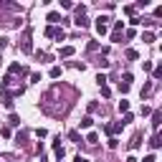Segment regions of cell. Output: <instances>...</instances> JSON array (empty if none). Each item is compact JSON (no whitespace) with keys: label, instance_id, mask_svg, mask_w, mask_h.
<instances>
[{"label":"cell","instance_id":"obj_1","mask_svg":"<svg viewBox=\"0 0 162 162\" xmlns=\"http://www.w3.org/2000/svg\"><path fill=\"white\" fill-rule=\"evenodd\" d=\"M20 51L23 53H31L33 51V43H31V28L23 31V40H20Z\"/></svg>","mask_w":162,"mask_h":162},{"label":"cell","instance_id":"obj_2","mask_svg":"<svg viewBox=\"0 0 162 162\" xmlns=\"http://www.w3.org/2000/svg\"><path fill=\"white\" fill-rule=\"evenodd\" d=\"M46 36L48 38H53V36L56 38H64V28H46Z\"/></svg>","mask_w":162,"mask_h":162},{"label":"cell","instance_id":"obj_3","mask_svg":"<svg viewBox=\"0 0 162 162\" xmlns=\"http://www.w3.org/2000/svg\"><path fill=\"white\" fill-rule=\"evenodd\" d=\"M152 89H155V81H147L145 89H142V96H150V94H152Z\"/></svg>","mask_w":162,"mask_h":162},{"label":"cell","instance_id":"obj_4","mask_svg":"<svg viewBox=\"0 0 162 162\" xmlns=\"http://www.w3.org/2000/svg\"><path fill=\"white\" fill-rule=\"evenodd\" d=\"M74 23H76L79 28H86V26H89V20H86L84 15H76V20H74Z\"/></svg>","mask_w":162,"mask_h":162},{"label":"cell","instance_id":"obj_5","mask_svg":"<svg viewBox=\"0 0 162 162\" xmlns=\"http://www.w3.org/2000/svg\"><path fill=\"white\" fill-rule=\"evenodd\" d=\"M91 124H94V119H91V117H84V119H81V129H89Z\"/></svg>","mask_w":162,"mask_h":162},{"label":"cell","instance_id":"obj_6","mask_svg":"<svg viewBox=\"0 0 162 162\" xmlns=\"http://www.w3.org/2000/svg\"><path fill=\"white\" fill-rule=\"evenodd\" d=\"M142 40L145 43H155V33H142Z\"/></svg>","mask_w":162,"mask_h":162},{"label":"cell","instance_id":"obj_7","mask_svg":"<svg viewBox=\"0 0 162 162\" xmlns=\"http://www.w3.org/2000/svg\"><path fill=\"white\" fill-rule=\"evenodd\" d=\"M61 56H74V46H64L61 48Z\"/></svg>","mask_w":162,"mask_h":162},{"label":"cell","instance_id":"obj_8","mask_svg":"<svg viewBox=\"0 0 162 162\" xmlns=\"http://www.w3.org/2000/svg\"><path fill=\"white\" fill-rule=\"evenodd\" d=\"M48 20H51V23H58V20H64V18H61L58 13H48Z\"/></svg>","mask_w":162,"mask_h":162},{"label":"cell","instance_id":"obj_9","mask_svg":"<svg viewBox=\"0 0 162 162\" xmlns=\"http://www.w3.org/2000/svg\"><path fill=\"white\" fill-rule=\"evenodd\" d=\"M150 147H155V150H157V147H160V134H155V137H152V139H150Z\"/></svg>","mask_w":162,"mask_h":162},{"label":"cell","instance_id":"obj_10","mask_svg":"<svg viewBox=\"0 0 162 162\" xmlns=\"http://www.w3.org/2000/svg\"><path fill=\"white\" fill-rule=\"evenodd\" d=\"M160 122H162V114H160V112H155V122H152V127H155V129L160 127Z\"/></svg>","mask_w":162,"mask_h":162},{"label":"cell","instance_id":"obj_11","mask_svg":"<svg viewBox=\"0 0 162 162\" xmlns=\"http://www.w3.org/2000/svg\"><path fill=\"white\" fill-rule=\"evenodd\" d=\"M69 139H71V142H81V137H79V132H69Z\"/></svg>","mask_w":162,"mask_h":162},{"label":"cell","instance_id":"obj_12","mask_svg":"<svg viewBox=\"0 0 162 162\" xmlns=\"http://www.w3.org/2000/svg\"><path fill=\"white\" fill-rule=\"evenodd\" d=\"M96 139H99L96 134H89V137H86V145H96Z\"/></svg>","mask_w":162,"mask_h":162},{"label":"cell","instance_id":"obj_13","mask_svg":"<svg viewBox=\"0 0 162 162\" xmlns=\"http://www.w3.org/2000/svg\"><path fill=\"white\" fill-rule=\"evenodd\" d=\"M122 127H124V124H122V122H119V124H114V127H109V132H114V134H117V132H122Z\"/></svg>","mask_w":162,"mask_h":162},{"label":"cell","instance_id":"obj_14","mask_svg":"<svg viewBox=\"0 0 162 162\" xmlns=\"http://www.w3.org/2000/svg\"><path fill=\"white\" fill-rule=\"evenodd\" d=\"M96 81H99V86H104V84H107V76H104V74H99V76H96Z\"/></svg>","mask_w":162,"mask_h":162},{"label":"cell","instance_id":"obj_15","mask_svg":"<svg viewBox=\"0 0 162 162\" xmlns=\"http://www.w3.org/2000/svg\"><path fill=\"white\" fill-rule=\"evenodd\" d=\"M129 109V101H119V112H127Z\"/></svg>","mask_w":162,"mask_h":162},{"label":"cell","instance_id":"obj_16","mask_svg":"<svg viewBox=\"0 0 162 162\" xmlns=\"http://www.w3.org/2000/svg\"><path fill=\"white\" fill-rule=\"evenodd\" d=\"M127 58H129V61H134V58H137V51H134V48H129V51H127Z\"/></svg>","mask_w":162,"mask_h":162},{"label":"cell","instance_id":"obj_17","mask_svg":"<svg viewBox=\"0 0 162 162\" xmlns=\"http://www.w3.org/2000/svg\"><path fill=\"white\" fill-rule=\"evenodd\" d=\"M51 76H53V79H58V76H61V69H58V66H53V69H51Z\"/></svg>","mask_w":162,"mask_h":162},{"label":"cell","instance_id":"obj_18","mask_svg":"<svg viewBox=\"0 0 162 162\" xmlns=\"http://www.w3.org/2000/svg\"><path fill=\"white\" fill-rule=\"evenodd\" d=\"M10 124H13V127H18V124H20V119H18L15 114H10Z\"/></svg>","mask_w":162,"mask_h":162},{"label":"cell","instance_id":"obj_19","mask_svg":"<svg viewBox=\"0 0 162 162\" xmlns=\"http://www.w3.org/2000/svg\"><path fill=\"white\" fill-rule=\"evenodd\" d=\"M40 81V74H31V84H38Z\"/></svg>","mask_w":162,"mask_h":162},{"label":"cell","instance_id":"obj_20","mask_svg":"<svg viewBox=\"0 0 162 162\" xmlns=\"http://www.w3.org/2000/svg\"><path fill=\"white\" fill-rule=\"evenodd\" d=\"M74 162H89V160H86V157H81V155H79V157H76Z\"/></svg>","mask_w":162,"mask_h":162},{"label":"cell","instance_id":"obj_21","mask_svg":"<svg viewBox=\"0 0 162 162\" xmlns=\"http://www.w3.org/2000/svg\"><path fill=\"white\" fill-rule=\"evenodd\" d=\"M142 162H155V157L150 155V157H145V160H142Z\"/></svg>","mask_w":162,"mask_h":162},{"label":"cell","instance_id":"obj_22","mask_svg":"<svg viewBox=\"0 0 162 162\" xmlns=\"http://www.w3.org/2000/svg\"><path fill=\"white\" fill-rule=\"evenodd\" d=\"M127 162H137V160H134V157H127Z\"/></svg>","mask_w":162,"mask_h":162}]
</instances>
